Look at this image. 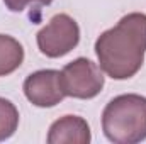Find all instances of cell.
I'll use <instances>...</instances> for the list:
<instances>
[{
  "label": "cell",
  "mask_w": 146,
  "mask_h": 144,
  "mask_svg": "<svg viewBox=\"0 0 146 144\" xmlns=\"http://www.w3.org/2000/svg\"><path fill=\"white\" fill-rule=\"evenodd\" d=\"M90 141V126L80 115H65L54 120L48 132L49 144H88Z\"/></svg>",
  "instance_id": "6"
},
{
  "label": "cell",
  "mask_w": 146,
  "mask_h": 144,
  "mask_svg": "<svg viewBox=\"0 0 146 144\" xmlns=\"http://www.w3.org/2000/svg\"><path fill=\"white\" fill-rule=\"evenodd\" d=\"M53 0H3L5 7L10 12H22L29 3H39V5H49Z\"/></svg>",
  "instance_id": "9"
},
{
  "label": "cell",
  "mask_w": 146,
  "mask_h": 144,
  "mask_svg": "<svg viewBox=\"0 0 146 144\" xmlns=\"http://www.w3.org/2000/svg\"><path fill=\"white\" fill-rule=\"evenodd\" d=\"M22 88L26 98L39 108L54 107L66 97L61 71L58 70H39L31 73Z\"/></svg>",
  "instance_id": "5"
},
{
  "label": "cell",
  "mask_w": 146,
  "mask_h": 144,
  "mask_svg": "<svg viewBox=\"0 0 146 144\" xmlns=\"http://www.w3.org/2000/svg\"><path fill=\"white\" fill-rule=\"evenodd\" d=\"M146 53V14L124 15L95 41L100 70L112 80H129L141 70Z\"/></svg>",
  "instance_id": "1"
},
{
  "label": "cell",
  "mask_w": 146,
  "mask_h": 144,
  "mask_svg": "<svg viewBox=\"0 0 146 144\" xmlns=\"http://www.w3.org/2000/svg\"><path fill=\"white\" fill-rule=\"evenodd\" d=\"M104 136L114 144H136L146 139V97L124 93L114 97L102 112Z\"/></svg>",
  "instance_id": "2"
},
{
  "label": "cell",
  "mask_w": 146,
  "mask_h": 144,
  "mask_svg": "<svg viewBox=\"0 0 146 144\" xmlns=\"http://www.w3.org/2000/svg\"><path fill=\"white\" fill-rule=\"evenodd\" d=\"M61 80L66 97L88 100L97 97L106 83L100 66L87 58H76L61 70Z\"/></svg>",
  "instance_id": "4"
},
{
  "label": "cell",
  "mask_w": 146,
  "mask_h": 144,
  "mask_svg": "<svg viewBox=\"0 0 146 144\" xmlns=\"http://www.w3.org/2000/svg\"><path fill=\"white\" fill-rule=\"evenodd\" d=\"M24 63V48L12 36L0 34V76L14 73Z\"/></svg>",
  "instance_id": "7"
},
{
  "label": "cell",
  "mask_w": 146,
  "mask_h": 144,
  "mask_svg": "<svg viewBox=\"0 0 146 144\" xmlns=\"http://www.w3.org/2000/svg\"><path fill=\"white\" fill-rule=\"evenodd\" d=\"M17 127H19V110H17V107L10 100L0 97V141L10 139L15 134Z\"/></svg>",
  "instance_id": "8"
},
{
  "label": "cell",
  "mask_w": 146,
  "mask_h": 144,
  "mask_svg": "<svg viewBox=\"0 0 146 144\" xmlns=\"http://www.w3.org/2000/svg\"><path fill=\"white\" fill-rule=\"evenodd\" d=\"M39 51L48 58H61L80 42V27L68 14H56L36 36Z\"/></svg>",
  "instance_id": "3"
}]
</instances>
